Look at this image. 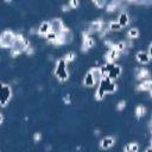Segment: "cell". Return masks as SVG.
Here are the masks:
<instances>
[{"label":"cell","instance_id":"cell-9","mask_svg":"<svg viewBox=\"0 0 152 152\" xmlns=\"http://www.w3.org/2000/svg\"><path fill=\"white\" fill-rule=\"evenodd\" d=\"M50 31H51V24H50V21H46V20L42 21L38 30H37L38 34H40V36H46Z\"/></svg>","mask_w":152,"mask_h":152},{"label":"cell","instance_id":"cell-29","mask_svg":"<svg viewBox=\"0 0 152 152\" xmlns=\"http://www.w3.org/2000/svg\"><path fill=\"white\" fill-rule=\"evenodd\" d=\"M40 139H42V134H40L39 132H36V133L33 134V140L37 142V141H39Z\"/></svg>","mask_w":152,"mask_h":152},{"label":"cell","instance_id":"cell-20","mask_svg":"<svg viewBox=\"0 0 152 152\" xmlns=\"http://www.w3.org/2000/svg\"><path fill=\"white\" fill-rule=\"evenodd\" d=\"M108 28H109L110 31H119V30H121L122 27H121V25L119 24V21H118V19H116V20H110V21L108 23Z\"/></svg>","mask_w":152,"mask_h":152},{"label":"cell","instance_id":"cell-35","mask_svg":"<svg viewBox=\"0 0 152 152\" xmlns=\"http://www.w3.org/2000/svg\"><path fill=\"white\" fill-rule=\"evenodd\" d=\"M2 121H4V115H2V114H0V122L2 124Z\"/></svg>","mask_w":152,"mask_h":152},{"label":"cell","instance_id":"cell-3","mask_svg":"<svg viewBox=\"0 0 152 152\" xmlns=\"http://www.w3.org/2000/svg\"><path fill=\"white\" fill-rule=\"evenodd\" d=\"M30 46V42L23 36V34H17L15 36V39H14V43L11 48V55L12 56H15V55H19L21 51H26V49Z\"/></svg>","mask_w":152,"mask_h":152},{"label":"cell","instance_id":"cell-5","mask_svg":"<svg viewBox=\"0 0 152 152\" xmlns=\"http://www.w3.org/2000/svg\"><path fill=\"white\" fill-rule=\"evenodd\" d=\"M15 33H13L11 30H5L1 32L0 36V45L2 48H12L14 39H15Z\"/></svg>","mask_w":152,"mask_h":152},{"label":"cell","instance_id":"cell-27","mask_svg":"<svg viewBox=\"0 0 152 152\" xmlns=\"http://www.w3.org/2000/svg\"><path fill=\"white\" fill-rule=\"evenodd\" d=\"M93 4H94L95 6H97V7H103V6L106 5V1H104V0H94Z\"/></svg>","mask_w":152,"mask_h":152},{"label":"cell","instance_id":"cell-11","mask_svg":"<svg viewBox=\"0 0 152 152\" xmlns=\"http://www.w3.org/2000/svg\"><path fill=\"white\" fill-rule=\"evenodd\" d=\"M119 51L116 50V48H115V45L113 46V48H110L109 50H108V52L106 53V59H107V63H113L116 58H118V56H119Z\"/></svg>","mask_w":152,"mask_h":152},{"label":"cell","instance_id":"cell-19","mask_svg":"<svg viewBox=\"0 0 152 152\" xmlns=\"http://www.w3.org/2000/svg\"><path fill=\"white\" fill-rule=\"evenodd\" d=\"M90 71L93 72V76H94V78H95L96 83H99V82H100V81L103 78V75H102V72H101L100 68H93Z\"/></svg>","mask_w":152,"mask_h":152},{"label":"cell","instance_id":"cell-24","mask_svg":"<svg viewBox=\"0 0 152 152\" xmlns=\"http://www.w3.org/2000/svg\"><path fill=\"white\" fill-rule=\"evenodd\" d=\"M115 48H116V50L119 52H121V51H124L126 49V43L125 42H119V43L115 44Z\"/></svg>","mask_w":152,"mask_h":152},{"label":"cell","instance_id":"cell-8","mask_svg":"<svg viewBox=\"0 0 152 152\" xmlns=\"http://www.w3.org/2000/svg\"><path fill=\"white\" fill-rule=\"evenodd\" d=\"M88 32L89 31L83 32V44H82V49L83 50H88V49H90V48H93L95 45V39L91 36H89Z\"/></svg>","mask_w":152,"mask_h":152},{"label":"cell","instance_id":"cell-6","mask_svg":"<svg viewBox=\"0 0 152 152\" xmlns=\"http://www.w3.org/2000/svg\"><path fill=\"white\" fill-rule=\"evenodd\" d=\"M11 97H12L11 86H8L6 83H2L1 84V90H0V104H1V107H5L10 102Z\"/></svg>","mask_w":152,"mask_h":152},{"label":"cell","instance_id":"cell-25","mask_svg":"<svg viewBox=\"0 0 152 152\" xmlns=\"http://www.w3.org/2000/svg\"><path fill=\"white\" fill-rule=\"evenodd\" d=\"M118 2L116 1H110L108 5H107V10L108 11H115L116 10V7H118Z\"/></svg>","mask_w":152,"mask_h":152},{"label":"cell","instance_id":"cell-22","mask_svg":"<svg viewBox=\"0 0 152 152\" xmlns=\"http://www.w3.org/2000/svg\"><path fill=\"white\" fill-rule=\"evenodd\" d=\"M138 36H139V30H138L137 27H131V28H128V31H127V37H128L129 39L137 38Z\"/></svg>","mask_w":152,"mask_h":152},{"label":"cell","instance_id":"cell-21","mask_svg":"<svg viewBox=\"0 0 152 152\" xmlns=\"http://www.w3.org/2000/svg\"><path fill=\"white\" fill-rule=\"evenodd\" d=\"M139 145L137 142H129L125 146V152H138Z\"/></svg>","mask_w":152,"mask_h":152},{"label":"cell","instance_id":"cell-16","mask_svg":"<svg viewBox=\"0 0 152 152\" xmlns=\"http://www.w3.org/2000/svg\"><path fill=\"white\" fill-rule=\"evenodd\" d=\"M138 89H139V90H152V80H150V78L144 80V81L138 86Z\"/></svg>","mask_w":152,"mask_h":152},{"label":"cell","instance_id":"cell-34","mask_svg":"<svg viewBox=\"0 0 152 152\" xmlns=\"http://www.w3.org/2000/svg\"><path fill=\"white\" fill-rule=\"evenodd\" d=\"M68 5H63V11H68Z\"/></svg>","mask_w":152,"mask_h":152},{"label":"cell","instance_id":"cell-18","mask_svg":"<svg viewBox=\"0 0 152 152\" xmlns=\"http://www.w3.org/2000/svg\"><path fill=\"white\" fill-rule=\"evenodd\" d=\"M46 38L49 42L53 43V44H58V39H59V34L53 32V31H50L48 34H46Z\"/></svg>","mask_w":152,"mask_h":152},{"label":"cell","instance_id":"cell-15","mask_svg":"<svg viewBox=\"0 0 152 152\" xmlns=\"http://www.w3.org/2000/svg\"><path fill=\"white\" fill-rule=\"evenodd\" d=\"M95 83H96V81H95V78H94V76H93V72L89 70V71L86 74L84 78H83V84L87 86V87H93Z\"/></svg>","mask_w":152,"mask_h":152},{"label":"cell","instance_id":"cell-26","mask_svg":"<svg viewBox=\"0 0 152 152\" xmlns=\"http://www.w3.org/2000/svg\"><path fill=\"white\" fill-rule=\"evenodd\" d=\"M64 59L69 63V62H71V61H74L75 59V53L74 52H68L65 56H64Z\"/></svg>","mask_w":152,"mask_h":152},{"label":"cell","instance_id":"cell-28","mask_svg":"<svg viewBox=\"0 0 152 152\" xmlns=\"http://www.w3.org/2000/svg\"><path fill=\"white\" fill-rule=\"evenodd\" d=\"M125 106H126V102H125L124 100H121V101H119V102H118L116 108H118V110H122V109L125 108Z\"/></svg>","mask_w":152,"mask_h":152},{"label":"cell","instance_id":"cell-30","mask_svg":"<svg viewBox=\"0 0 152 152\" xmlns=\"http://www.w3.org/2000/svg\"><path fill=\"white\" fill-rule=\"evenodd\" d=\"M78 5V1L77 0H71V1H69V6L70 7H76Z\"/></svg>","mask_w":152,"mask_h":152},{"label":"cell","instance_id":"cell-10","mask_svg":"<svg viewBox=\"0 0 152 152\" xmlns=\"http://www.w3.org/2000/svg\"><path fill=\"white\" fill-rule=\"evenodd\" d=\"M114 142H115V139L113 137H104L100 141V147L102 150H108L114 145Z\"/></svg>","mask_w":152,"mask_h":152},{"label":"cell","instance_id":"cell-33","mask_svg":"<svg viewBox=\"0 0 152 152\" xmlns=\"http://www.w3.org/2000/svg\"><path fill=\"white\" fill-rule=\"evenodd\" d=\"M145 152H152V146H150V147H147Z\"/></svg>","mask_w":152,"mask_h":152},{"label":"cell","instance_id":"cell-31","mask_svg":"<svg viewBox=\"0 0 152 152\" xmlns=\"http://www.w3.org/2000/svg\"><path fill=\"white\" fill-rule=\"evenodd\" d=\"M147 53H148V56L152 58V44L148 46V50H147Z\"/></svg>","mask_w":152,"mask_h":152},{"label":"cell","instance_id":"cell-23","mask_svg":"<svg viewBox=\"0 0 152 152\" xmlns=\"http://www.w3.org/2000/svg\"><path fill=\"white\" fill-rule=\"evenodd\" d=\"M145 112H146V109H145L144 106H138V107L135 108V115H137L138 118L142 116V115L145 114Z\"/></svg>","mask_w":152,"mask_h":152},{"label":"cell","instance_id":"cell-1","mask_svg":"<svg viewBox=\"0 0 152 152\" xmlns=\"http://www.w3.org/2000/svg\"><path fill=\"white\" fill-rule=\"evenodd\" d=\"M116 90V84L114 81H112L108 77H103L97 86L96 93H95V99L96 100H102L106 94H110L114 93Z\"/></svg>","mask_w":152,"mask_h":152},{"label":"cell","instance_id":"cell-4","mask_svg":"<svg viewBox=\"0 0 152 152\" xmlns=\"http://www.w3.org/2000/svg\"><path fill=\"white\" fill-rule=\"evenodd\" d=\"M68 62L63 58H59L57 62H56V66H55V75L56 77L61 81V82H64L68 80L69 77V71H68Z\"/></svg>","mask_w":152,"mask_h":152},{"label":"cell","instance_id":"cell-7","mask_svg":"<svg viewBox=\"0 0 152 152\" xmlns=\"http://www.w3.org/2000/svg\"><path fill=\"white\" fill-rule=\"evenodd\" d=\"M50 24H51V31L61 34L63 31H64V25H63V21L59 19V18H53L50 20Z\"/></svg>","mask_w":152,"mask_h":152},{"label":"cell","instance_id":"cell-14","mask_svg":"<svg viewBox=\"0 0 152 152\" xmlns=\"http://www.w3.org/2000/svg\"><path fill=\"white\" fill-rule=\"evenodd\" d=\"M104 26V23L101 20V19H95V20H93L91 23H90V25H89V31H97V32H100V30Z\"/></svg>","mask_w":152,"mask_h":152},{"label":"cell","instance_id":"cell-36","mask_svg":"<svg viewBox=\"0 0 152 152\" xmlns=\"http://www.w3.org/2000/svg\"><path fill=\"white\" fill-rule=\"evenodd\" d=\"M151 146H152V140H151Z\"/></svg>","mask_w":152,"mask_h":152},{"label":"cell","instance_id":"cell-12","mask_svg":"<svg viewBox=\"0 0 152 152\" xmlns=\"http://www.w3.org/2000/svg\"><path fill=\"white\" fill-rule=\"evenodd\" d=\"M135 57H137V61L141 64H147L151 61V57L148 56V53L146 51H138Z\"/></svg>","mask_w":152,"mask_h":152},{"label":"cell","instance_id":"cell-2","mask_svg":"<svg viewBox=\"0 0 152 152\" xmlns=\"http://www.w3.org/2000/svg\"><path fill=\"white\" fill-rule=\"evenodd\" d=\"M99 68H100L103 77H108L112 81L116 80L121 75V71H122L121 66L118 64H114V63H104L103 65H101Z\"/></svg>","mask_w":152,"mask_h":152},{"label":"cell","instance_id":"cell-32","mask_svg":"<svg viewBox=\"0 0 152 152\" xmlns=\"http://www.w3.org/2000/svg\"><path fill=\"white\" fill-rule=\"evenodd\" d=\"M26 52H27V53H30V55H31V53H33V49H32V48H31V46H28V48H27V49H26Z\"/></svg>","mask_w":152,"mask_h":152},{"label":"cell","instance_id":"cell-13","mask_svg":"<svg viewBox=\"0 0 152 152\" xmlns=\"http://www.w3.org/2000/svg\"><path fill=\"white\" fill-rule=\"evenodd\" d=\"M118 21H119V24L121 25V27L127 26L128 23H129V15H128V13H127L126 11L120 12V13H119V17H118Z\"/></svg>","mask_w":152,"mask_h":152},{"label":"cell","instance_id":"cell-17","mask_svg":"<svg viewBox=\"0 0 152 152\" xmlns=\"http://www.w3.org/2000/svg\"><path fill=\"white\" fill-rule=\"evenodd\" d=\"M148 76H150V74H148V70L147 69H145V68L138 69V71H137V77L138 78H140V80L144 81V80H147Z\"/></svg>","mask_w":152,"mask_h":152}]
</instances>
